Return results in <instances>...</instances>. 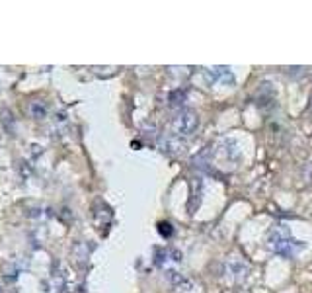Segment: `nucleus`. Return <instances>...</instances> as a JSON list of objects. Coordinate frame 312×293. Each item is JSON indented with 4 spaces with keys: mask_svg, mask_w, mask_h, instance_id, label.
<instances>
[{
    "mask_svg": "<svg viewBox=\"0 0 312 293\" xmlns=\"http://www.w3.org/2000/svg\"><path fill=\"white\" fill-rule=\"evenodd\" d=\"M207 74H209V78H211L213 82H217V84H232V82H234V76H232V73H230L228 67H215V69H211Z\"/></svg>",
    "mask_w": 312,
    "mask_h": 293,
    "instance_id": "7ed1b4c3",
    "label": "nucleus"
},
{
    "mask_svg": "<svg viewBox=\"0 0 312 293\" xmlns=\"http://www.w3.org/2000/svg\"><path fill=\"white\" fill-rule=\"evenodd\" d=\"M267 244L271 246L273 252H277V254H281V256H285V258H293V256H297V254L305 248V243L293 239L291 233H289L287 229H283V227H275V229L269 233Z\"/></svg>",
    "mask_w": 312,
    "mask_h": 293,
    "instance_id": "f257e3e1",
    "label": "nucleus"
},
{
    "mask_svg": "<svg viewBox=\"0 0 312 293\" xmlns=\"http://www.w3.org/2000/svg\"><path fill=\"white\" fill-rule=\"evenodd\" d=\"M197 125H199V120L193 110H183L174 122V127L179 135H191L197 129Z\"/></svg>",
    "mask_w": 312,
    "mask_h": 293,
    "instance_id": "f03ea898",
    "label": "nucleus"
},
{
    "mask_svg": "<svg viewBox=\"0 0 312 293\" xmlns=\"http://www.w3.org/2000/svg\"><path fill=\"white\" fill-rule=\"evenodd\" d=\"M183 100H185V94L181 90H176V92L170 94V104L172 106H179V104H183Z\"/></svg>",
    "mask_w": 312,
    "mask_h": 293,
    "instance_id": "39448f33",
    "label": "nucleus"
},
{
    "mask_svg": "<svg viewBox=\"0 0 312 293\" xmlns=\"http://www.w3.org/2000/svg\"><path fill=\"white\" fill-rule=\"evenodd\" d=\"M168 227H170V225H168V223H162V225H158V229H160V231H162V235H166V237H168V235H170V233H172V231H170V229H168Z\"/></svg>",
    "mask_w": 312,
    "mask_h": 293,
    "instance_id": "0eeeda50",
    "label": "nucleus"
},
{
    "mask_svg": "<svg viewBox=\"0 0 312 293\" xmlns=\"http://www.w3.org/2000/svg\"><path fill=\"white\" fill-rule=\"evenodd\" d=\"M0 122L4 123V127L10 131L12 129V114H10V110H2L0 112Z\"/></svg>",
    "mask_w": 312,
    "mask_h": 293,
    "instance_id": "423d86ee",
    "label": "nucleus"
},
{
    "mask_svg": "<svg viewBox=\"0 0 312 293\" xmlns=\"http://www.w3.org/2000/svg\"><path fill=\"white\" fill-rule=\"evenodd\" d=\"M29 114H31V118L41 120V118H45V116H47V106H45L43 102L35 100V102H31V104H29Z\"/></svg>",
    "mask_w": 312,
    "mask_h": 293,
    "instance_id": "20e7f679",
    "label": "nucleus"
}]
</instances>
